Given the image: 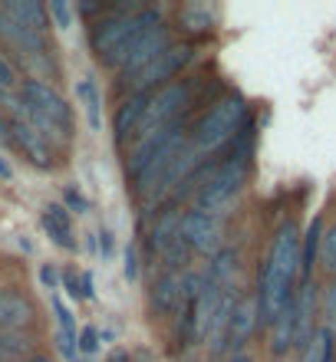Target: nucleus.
Returning <instances> with one entry per match:
<instances>
[{
  "instance_id": "obj_21",
  "label": "nucleus",
  "mask_w": 336,
  "mask_h": 362,
  "mask_svg": "<svg viewBox=\"0 0 336 362\" xmlns=\"http://www.w3.org/2000/svg\"><path fill=\"white\" fill-rule=\"evenodd\" d=\"M76 99H79V105H83V112H86L89 129H93V132H99V129H103V115H99L103 95H99L96 83H93V79H79V83H76Z\"/></svg>"
},
{
  "instance_id": "obj_31",
  "label": "nucleus",
  "mask_w": 336,
  "mask_h": 362,
  "mask_svg": "<svg viewBox=\"0 0 336 362\" xmlns=\"http://www.w3.org/2000/svg\"><path fill=\"white\" fill-rule=\"evenodd\" d=\"M66 204H69V208H76V211H86L89 208L86 198H83L76 188H66Z\"/></svg>"
},
{
  "instance_id": "obj_19",
  "label": "nucleus",
  "mask_w": 336,
  "mask_h": 362,
  "mask_svg": "<svg viewBox=\"0 0 336 362\" xmlns=\"http://www.w3.org/2000/svg\"><path fill=\"white\" fill-rule=\"evenodd\" d=\"M33 333L17 329V333H0V362H20L33 356Z\"/></svg>"
},
{
  "instance_id": "obj_22",
  "label": "nucleus",
  "mask_w": 336,
  "mask_h": 362,
  "mask_svg": "<svg viewBox=\"0 0 336 362\" xmlns=\"http://www.w3.org/2000/svg\"><path fill=\"white\" fill-rule=\"evenodd\" d=\"M20 69L17 63L10 59V53L4 47H0V95H13L20 89Z\"/></svg>"
},
{
  "instance_id": "obj_6",
  "label": "nucleus",
  "mask_w": 336,
  "mask_h": 362,
  "mask_svg": "<svg viewBox=\"0 0 336 362\" xmlns=\"http://www.w3.org/2000/svg\"><path fill=\"white\" fill-rule=\"evenodd\" d=\"M195 105V79H175L168 86L155 89L149 95V109H145V119H142V129L139 135L149 132V129H158V125H168L175 119L188 115V109Z\"/></svg>"
},
{
  "instance_id": "obj_33",
  "label": "nucleus",
  "mask_w": 336,
  "mask_h": 362,
  "mask_svg": "<svg viewBox=\"0 0 336 362\" xmlns=\"http://www.w3.org/2000/svg\"><path fill=\"white\" fill-rule=\"evenodd\" d=\"M99 238H103V257H109V254H112V234H109V230H103Z\"/></svg>"
},
{
  "instance_id": "obj_14",
  "label": "nucleus",
  "mask_w": 336,
  "mask_h": 362,
  "mask_svg": "<svg viewBox=\"0 0 336 362\" xmlns=\"http://www.w3.org/2000/svg\"><path fill=\"white\" fill-rule=\"evenodd\" d=\"M0 10L7 13L17 27L30 30V33H47L50 30V17H47V4H40V0H4Z\"/></svg>"
},
{
  "instance_id": "obj_12",
  "label": "nucleus",
  "mask_w": 336,
  "mask_h": 362,
  "mask_svg": "<svg viewBox=\"0 0 336 362\" xmlns=\"http://www.w3.org/2000/svg\"><path fill=\"white\" fill-rule=\"evenodd\" d=\"M257 323H260L257 300H254V296H238V306H234L231 323H228V336H224V349H231V353H241V346H244L250 336H254Z\"/></svg>"
},
{
  "instance_id": "obj_1",
  "label": "nucleus",
  "mask_w": 336,
  "mask_h": 362,
  "mask_svg": "<svg viewBox=\"0 0 336 362\" xmlns=\"http://www.w3.org/2000/svg\"><path fill=\"white\" fill-rule=\"evenodd\" d=\"M297 274H300V228L294 221H284L274 230L267 260H264V270H260V280H257V293H254L260 323L270 326L274 316L294 300Z\"/></svg>"
},
{
  "instance_id": "obj_36",
  "label": "nucleus",
  "mask_w": 336,
  "mask_h": 362,
  "mask_svg": "<svg viewBox=\"0 0 336 362\" xmlns=\"http://www.w3.org/2000/svg\"><path fill=\"white\" fill-rule=\"evenodd\" d=\"M20 362H53V359H47V356H37V353H33V356H27V359H20Z\"/></svg>"
},
{
  "instance_id": "obj_27",
  "label": "nucleus",
  "mask_w": 336,
  "mask_h": 362,
  "mask_svg": "<svg viewBox=\"0 0 336 362\" xmlns=\"http://www.w3.org/2000/svg\"><path fill=\"white\" fill-rule=\"evenodd\" d=\"M50 303H53V313H57V320H59V329H63V333H73V336H76V320H73V313L66 310V303H63L59 296H53Z\"/></svg>"
},
{
  "instance_id": "obj_5",
  "label": "nucleus",
  "mask_w": 336,
  "mask_h": 362,
  "mask_svg": "<svg viewBox=\"0 0 336 362\" xmlns=\"http://www.w3.org/2000/svg\"><path fill=\"white\" fill-rule=\"evenodd\" d=\"M192 59H195L192 43H172V47L165 49V53H158L145 69H139L129 83H122V89H129V93H155V89L175 83V76H178Z\"/></svg>"
},
{
  "instance_id": "obj_15",
  "label": "nucleus",
  "mask_w": 336,
  "mask_h": 362,
  "mask_svg": "<svg viewBox=\"0 0 336 362\" xmlns=\"http://www.w3.org/2000/svg\"><path fill=\"white\" fill-rule=\"evenodd\" d=\"M40 224L50 234V240L63 250H76V230H73V218L63 204H47L40 214Z\"/></svg>"
},
{
  "instance_id": "obj_38",
  "label": "nucleus",
  "mask_w": 336,
  "mask_h": 362,
  "mask_svg": "<svg viewBox=\"0 0 336 362\" xmlns=\"http://www.w3.org/2000/svg\"><path fill=\"white\" fill-rule=\"evenodd\" d=\"M333 362H336V349H333Z\"/></svg>"
},
{
  "instance_id": "obj_26",
  "label": "nucleus",
  "mask_w": 336,
  "mask_h": 362,
  "mask_svg": "<svg viewBox=\"0 0 336 362\" xmlns=\"http://www.w3.org/2000/svg\"><path fill=\"white\" fill-rule=\"evenodd\" d=\"M99 349V333H96V326H83L76 336V353L83 356H93Z\"/></svg>"
},
{
  "instance_id": "obj_20",
  "label": "nucleus",
  "mask_w": 336,
  "mask_h": 362,
  "mask_svg": "<svg viewBox=\"0 0 336 362\" xmlns=\"http://www.w3.org/2000/svg\"><path fill=\"white\" fill-rule=\"evenodd\" d=\"M320 234H323V221H313L307 234L300 238V276L313 280V267H317V250H320Z\"/></svg>"
},
{
  "instance_id": "obj_4",
  "label": "nucleus",
  "mask_w": 336,
  "mask_h": 362,
  "mask_svg": "<svg viewBox=\"0 0 336 362\" xmlns=\"http://www.w3.org/2000/svg\"><path fill=\"white\" fill-rule=\"evenodd\" d=\"M244 125H248V103L241 93H228L212 103V109L192 125V145L202 155H214L228 148Z\"/></svg>"
},
{
  "instance_id": "obj_25",
  "label": "nucleus",
  "mask_w": 336,
  "mask_h": 362,
  "mask_svg": "<svg viewBox=\"0 0 336 362\" xmlns=\"http://www.w3.org/2000/svg\"><path fill=\"white\" fill-rule=\"evenodd\" d=\"M47 17L57 20L59 30H69L73 27V17H76V10L69 7V4H59V0H50L47 4Z\"/></svg>"
},
{
  "instance_id": "obj_8",
  "label": "nucleus",
  "mask_w": 336,
  "mask_h": 362,
  "mask_svg": "<svg viewBox=\"0 0 336 362\" xmlns=\"http://www.w3.org/2000/svg\"><path fill=\"white\" fill-rule=\"evenodd\" d=\"M0 40H4L13 53H17L20 63L27 59V63H37V66H43V69L50 66L47 37H40V33H30V30L17 27V23H13L4 10H0Z\"/></svg>"
},
{
  "instance_id": "obj_35",
  "label": "nucleus",
  "mask_w": 336,
  "mask_h": 362,
  "mask_svg": "<svg viewBox=\"0 0 336 362\" xmlns=\"http://www.w3.org/2000/svg\"><path fill=\"white\" fill-rule=\"evenodd\" d=\"M0 142H7V115L0 109Z\"/></svg>"
},
{
  "instance_id": "obj_3",
  "label": "nucleus",
  "mask_w": 336,
  "mask_h": 362,
  "mask_svg": "<svg viewBox=\"0 0 336 362\" xmlns=\"http://www.w3.org/2000/svg\"><path fill=\"white\" fill-rule=\"evenodd\" d=\"M17 99H20V115L53 145V152L66 148L69 139H73V112H69L66 99L37 76L20 79Z\"/></svg>"
},
{
  "instance_id": "obj_2",
  "label": "nucleus",
  "mask_w": 336,
  "mask_h": 362,
  "mask_svg": "<svg viewBox=\"0 0 336 362\" xmlns=\"http://www.w3.org/2000/svg\"><path fill=\"white\" fill-rule=\"evenodd\" d=\"M158 23H162V13L152 7H112L89 27V47L103 66L119 73L129 49Z\"/></svg>"
},
{
  "instance_id": "obj_37",
  "label": "nucleus",
  "mask_w": 336,
  "mask_h": 362,
  "mask_svg": "<svg viewBox=\"0 0 336 362\" xmlns=\"http://www.w3.org/2000/svg\"><path fill=\"white\" fill-rule=\"evenodd\" d=\"M109 362H129V356H125V353H115V356H112V359H109Z\"/></svg>"
},
{
  "instance_id": "obj_28",
  "label": "nucleus",
  "mask_w": 336,
  "mask_h": 362,
  "mask_svg": "<svg viewBox=\"0 0 336 362\" xmlns=\"http://www.w3.org/2000/svg\"><path fill=\"white\" fill-rule=\"evenodd\" d=\"M40 280H43V286H47V290H59V284H63V274H59L53 264H43V270H40Z\"/></svg>"
},
{
  "instance_id": "obj_9",
  "label": "nucleus",
  "mask_w": 336,
  "mask_h": 362,
  "mask_svg": "<svg viewBox=\"0 0 336 362\" xmlns=\"http://www.w3.org/2000/svg\"><path fill=\"white\" fill-rule=\"evenodd\" d=\"M172 43H175V40H172V27H165V23L152 27L132 49H129V57L122 59V66H119V79H122V83H129L139 69H145L155 57H158V53H165V49L172 47Z\"/></svg>"
},
{
  "instance_id": "obj_24",
  "label": "nucleus",
  "mask_w": 336,
  "mask_h": 362,
  "mask_svg": "<svg viewBox=\"0 0 336 362\" xmlns=\"http://www.w3.org/2000/svg\"><path fill=\"white\" fill-rule=\"evenodd\" d=\"M323 329L336 336V276L327 284V293H323Z\"/></svg>"
},
{
  "instance_id": "obj_13",
  "label": "nucleus",
  "mask_w": 336,
  "mask_h": 362,
  "mask_svg": "<svg viewBox=\"0 0 336 362\" xmlns=\"http://www.w3.org/2000/svg\"><path fill=\"white\" fill-rule=\"evenodd\" d=\"M37 320L33 303L23 293L13 290H0V333H17V329H30Z\"/></svg>"
},
{
  "instance_id": "obj_16",
  "label": "nucleus",
  "mask_w": 336,
  "mask_h": 362,
  "mask_svg": "<svg viewBox=\"0 0 336 362\" xmlns=\"http://www.w3.org/2000/svg\"><path fill=\"white\" fill-rule=\"evenodd\" d=\"M178 221H182V211H178V204H168V208L155 218L152 230H149V254L152 257H162L165 247L172 244L175 238H178Z\"/></svg>"
},
{
  "instance_id": "obj_34",
  "label": "nucleus",
  "mask_w": 336,
  "mask_h": 362,
  "mask_svg": "<svg viewBox=\"0 0 336 362\" xmlns=\"http://www.w3.org/2000/svg\"><path fill=\"white\" fill-rule=\"evenodd\" d=\"M224 362H254V356H248V353H231Z\"/></svg>"
},
{
  "instance_id": "obj_29",
  "label": "nucleus",
  "mask_w": 336,
  "mask_h": 362,
  "mask_svg": "<svg viewBox=\"0 0 336 362\" xmlns=\"http://www.w3.org/2000/svg\"><path fill=\"white\" fill-rule=\"evenodd\" d=\"M59 286H63L73 300H83V284H79L76 274H63V284H59Z\"/></svg>"
},
{
  "instance_id": "obj_10",
  "label": "nucleus",
  "mask_w": 336,
  "mask_h": 362,
  "mask_svg": "<svg viewBox=\"0 0 336 362\" xmlns=\"http://www.w3.org/2000/svg\"><path fill=\"white\" fill-rule=\"evenodd\" d=\"M149 95L152 93H129L122 103H119V109H115V115H112V139H115V145L132 142L135 135H139L142 119H145V109H149Z\"/></svg>"
},
{
  "instance_id": "obj_17",
  "label": "nucleus",
  "mask_w": 336,
  "mask_h": 362,
  "mask_svg": "<svg viewBox=\"0 0 336 362\" xmlns=\"http://www.w3.org/2000/svg\"><path fill=\"white\" fill-rule=\"evenodd\" d=\"M178 30H185L188 37H208L214 30V10L204 4H185L178 10Z\"/></svg>"
},
{
  "instance_id": "obj_11",
  "label": "nucleus",
  "mask_w": 336,
  "mask_h": 362,
  "mask_svg": "<svg viewBox=\"0 0 336 362\" xmlns=\"http://www.w3.org/2000/svg\"><path fill=\"white\" fill-rule=\"evenodd\" d=\"M178 300H182V274L162 270L152 280V290H149V313H152V320H172L175 310H178Z\"/></svg>"
},
{
  "instance_id": "obj_7",
  "label": "nucleus",
  "mask_w": 336,
  "mask_h": 362,
  "mask_svg": "<svg viewBox=\"0 0 336 362\" xmlns=\"http://www.w3.org/2000/svg\"><path fill=\"white\" fill-rule=\"evenodd\" d=\"M178 238L192 254H218L221 250V218L218 214H204V211H182L178 221Z\"/></svg>"
},
{
  "instance_id": "obj_30",
  "label": "nucleus",
  "mask_w": 336,
  "mask_h": 362,
  "mask_svg": "<svg viewBox=\"0 0 336 362\" xmlns=\"http://www.w3.org/2000/svg\"><path fill=\"white\" fill-rule=\"evenodd\" d=\"M125 280H135L139 274V257H135V247H125Z\"/></svg>"
},
{
  "instance_id": "obj_23",
  "label": "nucleus",
  "mask_w": 336,
  "mask_h": 362,
  "mask_svg": "<svg viewBox=\"0 0 336 362\" xmlns=\"http://www.w3.org/2000/svg\"><path fill=\"white\" fill-rule=\"evenodd\" d=\"M317 260H320V267L327 270L330 276H336V224H330V228L320 234Z\"/></svg>"
},
{
  "instance_id": "obj_32",
  "label": "nucleus",
  "mask_w": 336,
  "mask_h": 362,
  "mask_svg": "<svg viewBox=\"0 0 336 362\" xmlns=\"http://www.w3.org/2000/svg\"><path fill=\"white\" fill-rule=\"evenodd\" d=\"M0 181H13V168L7 165V158L0 155Z\"/></svg>"
},
{
  "instance_id": "obj_18",
  "label": "nucleus",
  "mask_w": 336,
  "mask_h": 362,
  "mask_svg": "<svg viewBox=\"0 0 336 362\" xmlns=\"http://www.w3.org/2000/svg\"><path fill=\"white\" fill-rule=\"evenodd\" d=\"M287 349H294V300H290L270 323V353L284 356Z\"/></svg>"
}]
</instances>
